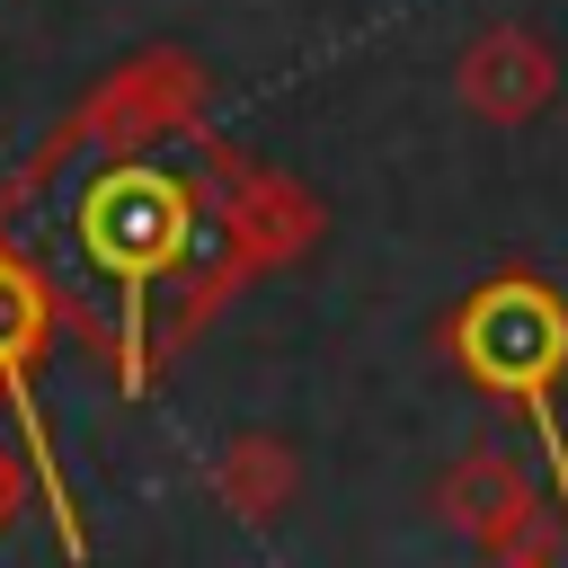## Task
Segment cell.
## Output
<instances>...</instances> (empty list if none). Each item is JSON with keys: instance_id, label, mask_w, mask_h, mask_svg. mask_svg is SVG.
<instances>
[{"instance_id": "3957f363", "label": "cell", "mask_w": 568, "mask_h": 568, "mask_svg": "<svg viewBox=\"0 0 568 568\" xmlns=\"http://www.w3.org/2000/svg\"><path fill=\"white\" fill-rule=\"evenodd\" d=\"M36 337H44V284L18 257H0V390L18 399V435L27 444H36V408H27V355H36Z\"/></svg>"}, {"instance_id": "6da1fadb", "label": "cell", "mask_w": 568, "mask_h": 568, "mask_svg": "<svg viewBox=\"0 0 568 568\" xmlns=\"http://www.w3.org/2000/svg\"><path fill=\"white\" fill-rule=\"evenodd\" d=\"M71 240H80L89 275L124 302L133 346H142V293L169 284L178 266H213L222 257V222L160 160H106V169H89L80 195H71Z\"/></svg>"}, {"instance_id": "7a4b0ae2", "label": "cell", "mask_w": 568, "mask_h": 568, "mask_svg": "<svg viewBox=\"0 0 568 568\" xmlns=\"http://www.w3.org/2000/svg\"><path fill=\"white\" fill-rule=\"evenodd\" d=\"M453 346H462L470 382H488V390H506V399L532 408V435L550 444V462H559V479H568V435H559V417H550V382H559V364H568V320H559V302H550L541 284H488V293H470V311L453 320Z\"/></svg>"}]
</instances>
